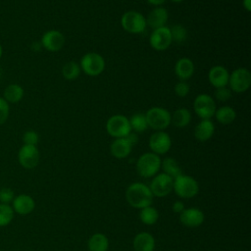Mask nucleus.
Masks as SVG:
<instances>
[{"mask_svg":"<svg viewBox=\"0 0 251 251\" xmlns=\"http://www.w3.org/2000/svg\"><path fill=\"white\" fill-rule=\"evenodd\" d=\"M153 197L149 186L143 182H132L126 190L127 203L135 209L140 210L146 206H150L153 202Z\"/></svg>","mask_w":251,"mask_h":251,"instance_id":"nucleus-1","label":"nucleus"},{"mask_svg":"<svg viewBox=\"0 0 251 251\" xmlns=\"http://www.w3.org/2000/svg\"><path fill=\"white\" fill-rule=\"evenodd\" d=\"M161 158L153 152H146L139 156L136 161V171L144 178L156 176L161 169Z\"/></svg>","mask_w":251,"mask_h":251,"instance_id":"nucleus-2","label":"nucleus"},{"mask_svg":"<svg viewBox=\"0 0 251 251\" xmlns=\"http://www.w3.org/2000/svg\"><path fill=\"white\" fill-rule=\"evenodd\" d=\"M173 190L178 197L189 199L198 194L199 184L194 177L181 174L174 178Z\"/></svg>","mask_w":251,"mask_h":251,"instance_id":"nucleus-3","label":"nucleus"},{"mask_svg":"<svg viewBox=\"0 0 251 251\" xmlns=\"http://www.w3.org/2000/svg\"><path fill=\"white\" fill-rule=\"evenodd\" d=\"M148 127L157 130H165L171 125L172 114L163 107H151L146 113Z\"/></svg>","mask_w":251,"mask_h":251,"instance_id":"nucleus-4","label":"nucleus"},{"mask_svg":"<svg viewBox=\"0 0 251 251\" xmlns=\"http://www.w3.org/2000/svg\"><path fill=\"white\" fill-rule=\"evenodd\" d=\"M121 25L126 32L132 34L142 33L147 26L145 17L134 10H129L123 14L121 18Z\"/></svg>","mask_w":251,"mask_h":251,"instance_id":"nucleus-5","label":"nucleus"},{"mask_svg":"<svg viewBox=\"0 0 251 251\" xmlns=\"http://www.w3.org/2000/svg\"><path fill=\"white\" fill-rule=\"evenodd\" d=\"M104 58L96 52H88L84 54L79 63L80 70L89 76H98L105 70Z\"/></svg>","mask_w":251,"mask_h":251,"instance_id":"nucleus-6","label":"nucleus"},{"mask_svg":"<svg viewBox=\"0 0 251 251\" xmlns=\"http://www.w3.org/2000/svg\"><path fill=\"white\" fill-rule=\"evenodd\" d=\"M228 87L235 93H243L251 86V73L246 68H237L229 74Z\"/></svg>","mask_w":251,"mask_h":251,"instance_id":"nucleus-7","label":"nucleus"},{"mask_svg":"<svg viewBox=\"0 0 251 251\" xmlns=\"http://www.w3.org/2000/svg\"><path fill=\"white\" fill-rule=\"evenodd\" d=\"M106 131L114 138L126 137L131 131L128 118L121 114L111 116L106 123Z\"/></svg>","mask_w":251,"mask_h":251,"instance_id":"nucleus-8","label":"nucleus"},{"mask_svg":"<svg viewBox=\"0 0 251 251\" xmlns=\"http://www.w3.org/2000/svg\"><path fill=\"white\" fill-rule=\"evenodd\" d=\"M216 109V102L209 94L201 93L193 101V110L201 120H211L215 115Z\"/></svg>","mask_w":251,"mask_h":251,"instance_id":"nucleus-9","label":"nucleus"},{"mask_svg":"<svg viewBox=\"0 0 251 251\" xmlns=\"http://www.w3.org/2000/svg\"><path fill=\"white\" fill-rule=\"evenodd\" d=\"M173 186L174 178H172L165 173H160L154 176L153 179L151 180L149 188L153 196L165 197L173 191Z\"/></svg>","mask_w":251,"mask_h":251,"instance_id":"nucleus-10","label":"nucleus"},{"mask_svg":"<svg viewBox=\"0 0 251 251\" xmlns=\"http://www.w3.org/2000/svg\"><path fill=\"white\" fill-rule=\"evenodd\" d=\"M173 43L170 27L162 26L152 30L149 36V44L156 51H164Z\"/></svg>","mask_w":251,"mask_h":251,"instance_id":"nucleus-11","label":"nucleus"},{"mask_svg":"<svg viewBox=\"0 0 251 251\" xmlns=\"http://www.w3.org/2000/svg\"><path fill=\"white\" fill-rule=\"evenodd\" d=\"M149 147L151 152L157 155H164L172 147V138L165 130H157L149 137Z\"/></svg>","mask_w":251,"mask_h":251,"instance_id":"nucleus-12","label":"nucleus"},{"mask_svg":"<svg viewBox=\"0 0 251 251\" xmlns=\"http://www.w3.org/2000/svg\"><path fill=\"white\" fill-rule=\"evenodd\" d=\"M39 150L34 145L24 144L18 153V161L20 165L27 170L35 168L39 163Z\"/></svg>","mask_w":251,"mask_h":251,"instance_id":"nucleus-13","label":"nucleus"},{"mask_svg":"<svg viewBox=\"0 0 251 251\" xmlns=\"http://www.w3.org/2000/svg\"><path fill=\"white\" fill-rule=\"evenodd\" d=\"M42 47L49 52L60 51L65 44L64 34L56 29H50L43 33L40 41Z\"/></svg>","mask_w":251,"mask_h":251,"instance_id":"nucleus-14","label":"nucleus"},{"mask_svg":"<svg viewBox=\"0 0 251 251\" xmlns=\"http://www.w3.org/2000/svg\"><path fill=\"white\" fill-rule=\"evenodd\" d=\"M205 220L204 213L196 207H190L185 208L180 214H179V221L180 223L187 226V227H198L200 226Z\"/></svg>","mask_w":251,"mask_h":251,"instance_id":"nucleus-15","label":"nucleus"},{"mask_svg":"<svg viewBox=\"0 0 251 251\" xmlns=\"http://www.w3.org/2000/svg\"><path fill=\"white\" fill-rule=\"evenodd\" d=\"M229 72L226 68L221 65L212 67L208 73V80L212 86L215 88L227 86L228 84Z\"/></svg>","mask_w":251,"mask_h":251,"instance_id":"nucleus-16","label":"nucleus"},{"mask_svg":"<svg viewBox=\"0 0 251 251\" xmlns=\"http://www.w3.org/2000/svg\"><path fill=\"white\" fill-rule=\"evenodd\" d=\"M12 208L15 213L19 215H28L33 212L35 208L34 199L27 194H20L15 196L12 201Z\"/></svg>","mask_w":251,"mask_h":251,"instance_id":"nucleus-17","label":"nucleus"},{"mask_svg":"<svg viewBox=\"0 0 251 251\" xmlns=\"http://www.w3.org/2000/svg\"><path fill=\"white\" fill-rule=\"evenodd\" d=\"M146 19V25H149L152 29L162 27L166 25V23L169 19V13L167 9L164 7H155L145 18Z\"/></svg>","mask_w":251,"mask_h":251,"instance_id":"nucleus-18","label":"nucleus"},{"mask_svg":"<svg viewBox=\"0 0 251 251\" xmlns=\"http://www.w3.org/2000/svg\"><path fill=\"white\" fill-rule=\"evenodd\" d=\"M155 246L156 242L154 236L147 231L138 232L132 240L134 251H154Z\"/></svg>","mask_w":251,"mask_h":251,"instance_id":"nucleus-19","label":"nucleus"},{"mask_svg":"<svg viewBox=\"0 0 251 251\" xmlns=\"http://www.w3.org/2000/svg\"><path fill=\"white\" fill-rule=\"evenodd\" d=\"M194 63L191 59L187 57H182L178 59L175 65V74L179 80L186 81L194 74Z\"/></svg>","mask_w":251,"mask_h":251,"instance_id":"nucleus-20","label":"nucleus"},{"mask_svg":"<svg viewBox=\"0 0 251 251\" xmlns=\"http://www.w3.org/2000/svg\"><path fill=\"white\" fill-rule=\"evenodd\" d=\"M132 147L126 137L115 138L110 145V152L117 159H125L130 154Z\"/></svg>","mask_w":251,"mask_h":251,"instance_id":"nucleus-21","label":"nucleus"},{"mask_svg":"<svg viewBox=\"0 0 251 251\" xmlns=\"http://www.w3.org/2000/svg\"><path fill=\"white\" fill-rule=\"evenodd\" d=\"M215 132V125L211 120H201L194 128V137L201 141H207L212 138Z\"/></svg>","mask_w":251,"mask_h":251,"instance_id":"nucleus-22","label":"nucleus"},{"mask_svg":"<svg viewBox=\"0 0 251 251\" xmlns=\"http://www.w3.org/2000/svg\"><path fill=\"white\" fill-rule=\"evenodd\" d=\"M87 247L89 251H108L109 239L104 233L96 232L89 237Z\"/></svg>","mask_w":251,"mask_h":251,"instance_id":"nucleus-23","label":"nucleus"},{"mask_svg":"<svg viewBox=\"0 0 251 251\" xmlns=\"http://www.w3.org/2000/svg\"><path fill=\"white\" fill-rule=\"evenodd\" d=\"M191 113L186 108H178L176 109L171 117V124H173L176 127H185L191 122Z\"/></svg>","mask_w":251,"mask_h":251,"instance_id":"nucleus-24","label":"nucleus"},{"mask_svg":"<svg viewBox=\"0 0 251 251\" xmlns=\"http://www.w3.org/2000/svg\"><path fill=\"white\" fill-rule=\"evenodd\" d=\"M214 117L222 125H230L236 119V112L230 106H222L216 109Z\"/></svg>","mask_w":251,"mask_h":251,"instance_id":"nucleus-25","label":"nucleus"},{"mask_svg":"<svg viewBox=\"0 0 251 251\" xmlns=\"http://www.w3.org/2000/svg\"><path fill=\"white\" fill-rule=\"evenodd\" d=\"M24 88L18 83H11L6 86L3 92V98L8 103H18L24 97Z\"/></svg>","mask_w":251,"mask_h":251,"instance_id":"nucleus-26","label":"nucleus"},{"mask_svg":"<svg viewBox=\"0 0 251 251\" xmlns=\"http://www.w3.org/2000/svg\"><path fill=\"white\" fill-rule=\"evenodd\" d=\"M161 169L163 170V173L170 176L172 178H176L182 174L179 164L172 157H167L161 161Z\"/></svg>","mask_w":251,"mask_h":251,"instance_id":"nucleus-27","label":"nucleus"},{"mask_svg":"<svg viewBox=\"0 0 251 251\" xmlns=\"http://www.w3.org/2000/svg\"><path fill=\"white\" fill-rule=\"evenodd\" d=\"M159 219L158 210L154 207L146 206L139 211V220L146 226H152L157 223Z\"/></svg>","mask_w":251,"mask_h":251,"instance_id":"nucleus-28","label":"nucleus"},{"mask_svg":"<svg viewBox=\"0 0 251 251\" xmlns=\"http://www.w3.org/2000/svg\"><path fill=\"white\" fill-rule=\"evenodd\" d=\"M128 121H129L131 131L135 133L144 132L148 128V124H147L145 114L135 113L128 119Z\"/></svg>","mask_w":251,"mask_h":251,"instance_id":"nucleus-29","label":"nucleus"},{"mask_svg":"<svg viewBox=\"0 0 251 251\" xmlns=\"http://www.w3.org/2000/svg\"><path fill=\"white\" fill-rule=\"evenodd\" d=\"M80 67L76 62L71 61L66 63L62 68V75L68 80H74L78 77L80 74Z\"/></svg>","mask_w":251,"mask_h":251,"instance_id":"nucleus-30","label":"nucleus"},{"mask_svg":"<svg viewBox=\"0 0 251 251\" xmlns=\"http://www.w3.org/2000/svg\"><path fill=\"white\" fill-rule=\"evenodd\" d=\"M14 210L9 204L0 203V227L8 226L14 219Z\"/></svg>","mask_w":251,"mask_h":251,"instance_id":"nucleus-31","label":"nucleus"},{"mask_svg":"<svg viewBox=\"0 0 251 251\" xmlns=\"http://www.w3.org/2000/svg\"><path fill=\"white\" fill-rule=\"evenodd\" d=\"M170 30L173 41L176 43H182L187 38V30L183 25H175L172 27H170Z\"/></svg>","mask_w":251,"mask_h":251,"instance_id":"nucleus-32","label":"nucleus"},{"mask_svg":"<svg viewBox=\"0 0 251 251\" xmlns=\"http://www.w3.org/2000/svg\"><path fill=\"white\" fill-rule=\"evenodd\" d=\"M232 96V91L227 86L215 88V98L221 102H226L229 100Z\"/></svg>","mask_w":251,"mask_h":251,"instance_id":"nucleus-33","label":"nucleus"},{"mask_svg":"<svg viewBox=\"0 0 251 251\" xmlns=\"http://www.w3.org/2000/svg\"><path fill=\"white\" fill-rule=\"evenodd\" d=\"M23 141H24V144L36 146V144L39 141V135H38V133L36 131H34L32 129L26 130L23 134Z\"/></svg>","mask_w":251,"mask_h":251,"instance_id":"nucleus-34","label":"nucleus"},{"mask_svg":"<svg viewBox=\"0 0 251 251\" xmlns=\"http://www.w3.org/2000/svg\"><path fill=\"white\" fill-rule=\"evenodd\" d=\"M10 113V106L9 103L0 96V125H3L8 120Z\"/></svg>","mask_w":251,"mask_h":251,"instance_id":"nucleus-35","label":"nucleus"},{"mask_svg":"<svg viewBox=\"0 0 251 251\" xmlns=\"http://www.w3.org/2000/svg\"><path fill=\"white\" fill-rule=\"evenodd\" d=\"M189 90H190V86H189V84L186 81L179 80L175 85V93L178 97H185V96H187V94L189 93Z\"/></svg>","mask_w":251,"mask_h":251,"instance_id":"nucleus-36","label":"nucleus"},{"mask_svg":"<svg viewBox=\"0 0 251 251\" xmlns=\"http://www.w3.org/2000/svg\"><path fill=\"white\" fill-rule=\"evenodd\" d=\"M15 198L14 191L9 187H4L0 189V203L10 204Z\"/></svg>","mask_w":251,"mask_h":251,"instance_id":"nucleus-37","label":"nucleus"},{"mask_svg":"<svg viewBox=\"0 0 251 251\" xmlns=\"http://www.w3.org/2000/svg\"><path fill=\"white\" fill-rule=\"evenodd\" d=\"M172 209H173V211H174L175 213H176V214L179 215L185 208H184V204H183L181 201H176V202L173 204Z\"/></svg>","mask_w":251,"mask_h":251,"instance_id":"nucleus-38","label":"nucleus"},{"mask_svg":"<svg viewBox=\"0 0 251 251\" xmlns=\"http://www.w3.org/2000/svg\"><path fill=\"white\" fill-rule=\"evenodd\" d=\"M126 138L128 140V142H129L132 146H134V145L137 143V141H138V136H137V134H136L135 132H133V131H130V132L126 136Z\"/></svg>","mask_w":251,"mask_h":251,"instance_id":"nucleus-39","label":"nucleus"},{"mask_svg":"<svg viewBox=\"0 0 251 251\" xmlns=\"http://www.w3.org/2000/svg\"><path fill=\"white\" fill-rule=\"evenodd\" d=\"M148 4L152 5V6H155V7H160L162 6L166 0H146Z\"/></svg>","mask_w":251,"mask_h":251,"instance_id":"nucleus-40","label":"nucleus"},{"mask_svg":"<svg viewBox=\"0 0 251 251\" xmlns=\"http://www.w3.org/2000/svg\"><path fill=\"white\" fill-rule=\"evenodd\" d=\"M242 6L247 12H250L251 11V0H243Z\"/></svg>","mask_w":251,"mask_h":251,"instance_id":"nucleus-41","label":"nucleus"},{"mask_svg":"<svg viewBox=\"0 0 251 251\" xmlns=\"http://www.w3.org/2000/svg\"><path fill=\"white\" fill-rule=\"evenodd\" d=\"M2 53H3V50H2V45L0 44V59L2 57Z\"/></svg>","mask_w":251,"mask_h":251,"instance_id":"nucleus-42","label":"nucleus"},{"mask_svg":"<svg viewBox=\"0 0 251 251\" xmlns=\"http://www.w3.org/2000/svg\"><path fill=\"white\" fill-rule=\"evenodd\" d=\"M171 1H173V2H175V3H180V2H182L183 0H171Z\"/></svg>","mask_w":251,"mask_h":251,"instance_id":"nucleus-43","label":"nucleus"},{"mask_svg":"<svg viewBox=\"0 0 251 251\" xmlns=\"http://www.w3.org/2000/svg\"><path fill=\"white\" fill-rule=\"evenodd\" d=\"M1 75H2V72H1V70H0V78H1Z\"/></svg>","mask_w":251,"mask_h":251,"instance_id":"nucleus-44","label":"nucleus"}]
</instances>
